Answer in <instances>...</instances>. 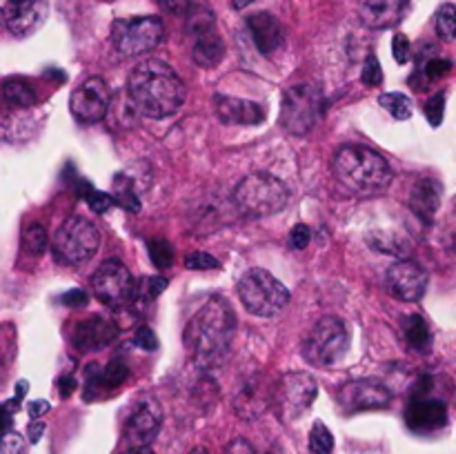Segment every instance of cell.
<instances>
[{"mask_svg": "<svg viewBox=\"0 0 456 454\" xmlns=\"http://www.w3.org/2000/svg\"><path fill=\"white\" fill-rule=\"evenodd\" d=\"M27 432H29V443H38L40 436H43L45 432V423H40L38 418H34V421L29 423V427H27Z\"/></svg>", "mask_w": 456, "mask_h": 454, "instance_id": "c3c4849f", "label": "cell"}, {"mask_svg": "<svg viewBox=\"0 0 456 454\" xmlns=\"http://www.w3.org/2000/svg\"><path fill=\"white\" fill-rule=\"evenodd\" d=\"M236 292H239L245 310L252 312L254 316H263V319L276 316L289 303V289L263 267H252L245 272L239 279Z\"/></svg>", "mask_w": 456, "mask_h": 454, "instance_id": "5b68a950", "label": "cell"}, {"mask_svg": "<svg viewBox=\"0 0 456 454\" xmlns=\"http://www.w3.org/2000/svg\"><path fill=\"white\" fill-rule=\"evenodd\" d=\"M379 102H381L383 109L390 111L392 118H396V120H410V116H412V111H414L412 101H410V98L401 92L383 93V96L379 98Z\"/></svg>", "mask_w": 456, "mask_h": 454, "instance_id": "f1b7e54d", "label": "cell"}, {"mask_svg": "<svg viewBox=\"0 0 456 454\" xmlns=\"http://www.w3.org/2000/svg\"><path fill=\"white\" fill-rule=\"evenodd\" d=\"M190 454H209V452L205 448H194Z\"/></svg>", "mask_w": 456, "mask_h": 454, "instance_id": "db71d44e", "label": "cell"}, {"mask_svg": "<svg viewBox=\"0 0 456 454\" xmlns=\"http://www.w3.org/2000/svg\"><path fill=\"white\" fill-rule=\"evenodd\" d=\"M386 288L403 303L421 301L428 289V272L410 258H401L386 272Z\"/></svg>", "mask_w": 456, "mask_h": 454, "instance_id": "9a60e30c", "label": "cell"}, {"mask_svg": "<svg viewBox=\"0 0 456 454\" xmlns=\"http://www.w3.org/2000/svg\"><path fill=\"white\" fill-rule=\"evenodd\" d=\"M214 109L225 125H258L265 120L267 114L261 102L225 96V93L214 96Z\"/></svg>", "mask_w": 456, "mask_h": 454, "instance_id": "ffe728a7", "label": "cell"}, {"mask_svg": "<svg viewBox=\"0 0 456 454\" xmlns=\"http://www.w3.org/2000/svg\"><path fill=\"white\" fill-rule=\"evenodd\" d=\"M272 405V387L265 385V378L261 374H252V377L243 378L240 387L234 394V414L243 421H256L267 408Z\"/></svg>", "mask_w": 456, "mask_h": 454, "instance_id": "e0dca14e", "label": "cell"}, {"mask_svg": "<svg viewBox=\"0 0 456 454\" xmlns=\"http://www.w3.org/2000/svg\"><path fill=\"white\" fill-rule=\"evenodd\" d=\"M338 405L346 414L370 412V409H383L390 405L392 392L386 383L374 381V378H359L350 381L338 390Z\"/></svg>", "mask_w": 456, "mask_h": 454, "instance_id": "5bb4252c", "label": "cell"}, {"mask_svg": "<svg viewBox=\"0 0 456 454\" xmlns=\"http://www.w3.org/2000/svg\"><path fill=\"white\" fill-rule=\"evenodd\" d=\"M98 247H101V231L83 216L67 218L53 236V254L65 265L87 263L98 252Z\"/></svg>", "mask_w": 456, "mask_h": 454, "instance_id": "9c48e42d", "label": "cell"}, {"mask_svg": "<svg viewBox=\"0 0 456 454\" xmlns=\"http://www.w3.org/2000/svg\"><path fill=\"white\" fill-rule=\"evenodd\" d=\"M361 83L368 85V87H379L383 83V69L381 62L374 53H370L363 62V71H361Z\"/></svg>", "mask_w": 456, "mask_h": 454, "instance_id": "836d02e7", "label": "cell"}, {"mask_svg": "<svg viewBox=\"0 0 456 454\" xmlns=\"http://www.w3.org/2000/svg\"><path fill=\"white\" fill-rule=\"evenodd\" d=\"M403 332H405V341L408 345L412 347L414 352L419 354H428L432 347V332L428 328V323L423 320V316L419 314H410L408 319L403 320Z\"/></svg>", "mask_w": 456, "mask_h": 454, "instance_id": "484cf974", "label": "cell"}, {"mask_svg": "<svg viewBox=\"0 0 456 454\" xmlns=\"http://www.w3.org/2000/svg\"><path fill=\"white\" fill-rule=\"evenodd\" d=\"M332 172L346 190L359 196L381 194L395 176L390 163L363 145L341 147L332 158Z\"/></svg>", "mask_w": 456, "mask_h": 454, "instance_id": "3957f363", "label": "cell"}, {"mask_svg": "<svg viewBox=\"0 0 456 454\" xmlns=\"http://www.w3.org/2000/svg\"><path fill=\"white\" fill-rule=\"evenodd\" d=\"M392 53H395V61L399 62V65H405V62L410 61V56H412V45H410L408 36L396 34L395 38H392Z\"/></svg>", "mask_w": 456, "mask_h": 454, "instance_id": "ab89813d", "label": "cell"}, {"mask_svg": "<svg viewBox=\"0 0 456 454\" xmlns=\"http://www.w3.org/2000/svg\"><path fill=\"white\" fill-rule=\"evenodd\" d=\"M310 450L312 454H332L334 436L323 421H316L310 430Z\"/></svg>", "mask_w": 456, "mask_h": 454, "instance_id": "4dcf8cb0", "label": "cell"}, {"mask_svg": "<svg viewBox=\"0 0 456 454\" xmlns=\"http://www.w3.org/2000/svg\"><path fill=\"white\" fill-rule=\"evenodd\" d=\"M85 200H87L89 207H92L94 212H98V214H105L107 209L114 205V199H111V194H107V191L92 190V187L85 191Z\"/></svg>", "mask_w": 456, "mask_h": 454, "instance_id": "74e56055", "label": "cell"}, {"mask_svg": "<svg viewBox=\"0 0 456 454\" xmlns=\"http://www.w3.org/2000/svg\"><path fill=\"white\" fill-rule=\"evenodd\" d=\"M368 245L374 252L387 254L395 258H408L414 252V243L405 231L399 230H372L368 234Z\"/></svg>", "mask_w": 456, "mask_h": 454, "instance_id": "cb8c5ba5", "label": "cell"}, {"mask_svg": "<svg viewBox=\"0 0 456 454\" xmlns=\"http://www.w3.org/2000/svg\"><path fill=\"white\" fill-rule=\"evenodd\" d=\"M76 390V378L71 374H65V377L58 378V392H61L62 399L71 396V392Z\"/></svg>", "mask_w": 456, "mask_h": 454, "instance_id": "bcb514c9", "label": "cell"}, {"mask_svg": "<svg viewBox=\"0 0 456 454\" xmlns=\"http://www.w3.org/2000/svg\"><path fill=\"white\" fill-rule=\"evenodd\" d=\"M22 249L31 256H40L47 249V231L40 223H31L22 230Z\"/></svg>", "mask_w": 456, "mask_h": 454, "instance_id": "f546056e", "label": "cell"}, {"mask_svg": "<svg viewBox=\"0 0 456 454\" xmlns=\"http://www.w3.org/2000/svg\"><path fill=\"white\" fill-rule=\"evenodd\" d=\"M4 368H7V361H4V352L3 347H0V383H3L4 378Z\"/></svg>", "mask_w": 456, "mask_h": 454, "instance_id": "816d5d0a", "label": "cell"}, {"mask_svg": "<svg viewBox=\"0 0 456 454\" xmlns=\"http://www.w3.org/2000/svg\"><path fill=\"white\" fill-rule=\"evenodd\" d=\"M110 87L101 76H89L78 85L69 96V111L78 123L96 125L101 123L110 109Z\"/></svg>", "mask_w": 456, "mask_h": 454, "instance_id": "7c38bea8", "label": "cell"}, {"mask_svg": "<svg viewBox=\"0 0 456 454\" xmlns=\"http://www.w3.org/2000/svg\"><path fill=\"white\" fill-rule=\"evenodd\" d=\"M325 98L319 85L294 83L283 92L281 101V127L292 136H305L323 116Z\"/></svg>", "mask_w": 456, "mask_h": 454, "instance_id": "8992f818", "label": "cell"}, {"mask_svg": "<svg viewBox=\"0 0 456 454\" xmlns=\"http://www.w3.org/2000/svg\"><path fill=\"white\" fill-rule=\"evenodd\" d=\"M0 27H3V12H0Z\"/></svg>", "mask_w": 456, "mask_h": 454, "instance_id": "11a10c76", "label": "cell"}, {"mask_svg": "<svg viewBox=\"0 0 456 454\" xmlns=\"http://www.w3.org/2000/svg\"><path fill=\"white\" fill-rule=\"evenodd\" d=\"M234 310L225 298L214 296L185 325L183 341L196 368L209 374V369L218 368L225 361L234 341Z\"/></svg>", "mask_w": 456, "mask_h": 454, "instance_id": "6da1fadb", "label": "cell"}, {"mask_svg": "<svg viewBox=\"0 0 456 454\" xmlns=\"http://www.w3.org/2000/svg\"><path fill=\"white\" fill-rule=\"evenodd\" d=\"M160 9L167 13H174V16H185L190 12L191 0H159Z\"/></svg>", "mask_w": 456, "mask_h": 454, "instance_id": "7bdbcfd3", "label": "cell"}, {"mask_svg": "<svg viewBox=\"0 0 456 454\" xmlns=\"http://www.w3.org/2000/svg\"><path fill=\"white\" fill-rule=\"evenodd\" d=\"M118 336V325L105 316H89V319L76 323L71 332V345L78 352H96L110 345Z\"/></svg>", "mask_w": 456, "mask_h": 454, "instance_id": "ac0fdd59", "label": "cell"}, {"mask_svg": "<svg viewBox=\"0 0 456 454\" xmlns=\"http://www.w3.org/2000/svg\"><path fill=\"white\" fill-rule=\"evenodd\" d=\"M3 96L9 105H16V107H29V105H36V101H38V96H36V89L31 87L29 80H25V78L4 80Z\"/></svg>", "mask_w": 456, "mask_h": 454, "instance_id": "4316f807", "label": "cell"}, {"mask_svg": "<svg viewBox=\"0 0 456 454\" xmlns=\"http://www.w3.org/2000/svg\"><path fill=\"white\" fill-rule=\"evenodd\" d=\"M49 408H52V405H49L47 401H31V403H29V417L38 418L40 414L49 412Z\"/></svg>", "mask_w": 456, "mask_h": 454, "instance_id": "681fc988", "label": "cell"}, {"mask_svg": "<svg viewBox=\"0 0 456 454\" xmlns=\"http://www.w3.org/2000/svg\"><path fill=\"white\" fill-rule=\"evenodd\" d=\"M405 0H361V20L372 29L395 27L403 18Z\"/></svg>", "mask_w": 456, "mask_h": 454, "instance_id": "7402d4cb", "label": "cell"}, {"mask_svg": "<svg viewBox=\"0 0 456 454\" xmlns=\"http://www.w3.org/2000/svg\"><path fill=\"white\" fill-rule=\"evenodd\" d=\"M185 267L187 270H218L221 263L205 252H191L185 256Z\"/></svg>", "mask_w": 456, "mask_h": 454, "instance_id": "8d00e7d4", "label": "cell"}, {"mask_svg": "<svg viewBox=\"0 0 456 454\" xmlns=\"http://www.w3.org/2000/svg\"><path fill=\"white\" fill-rule=\"evenodd\" d=\"M134 283L129 270L125 267V263H120L118 258H110V261L102 263L96 272L92 274V289L96 294L98 301L102 305H107L110 310H120L123 305H127L134 296Z\"/></svg>", "mask_w": 456, "mask_h": 454, "instance_id": "8fae6325", "label": "cell"}, {"mask_svg": "<svg viewBox=\"0 0 456 454\" xmlns=\"http://www.w3.org/2000/svg\"><path fill=\"white\" fill-rule=\"evenodd\" d=\"M223 56H225V43L214 27H208V29L196 34L194 49H191V58H194L196 65L212 69L223 61Z\"/></svg>", "mask_w": 456, "mask_h": 454, "instance_id": "d4e9b609", "label": "cell"}, {"mask_svg": "<svg viewBox=\"0 0 456 454\" xmlns=\"http://www.w3.org/2000/svg\"><path fill=\"white\" fill-rule=\"evenodd\" d=\"M248 29L249 36H252L254 45H256L258 52L263 56H272L276 49L283 47V25L279 22V18L272 16L267 12H258L254 16L248 18Z\"/></svg>", "mask_w": 456, "mask_h": 454, "instance_id": "44dd1931", "label": "cell"}, {"mask_svg": "<svg viewBox=\"0 0 456 454\" xmlns=\"http://www.w3.org/2000/svg\"><path fill=\"white\" fill-rule=\"evenodd\" d=\"M163 426V408L154 396H145L134 405L132 414L127 417L123 427V439L127 448H141L151 445V441L159 436Z\"/></svg>", "mask_w": 456, "mask_h": 454, "instance_id": "4fadbf2b", "label": "cell"}, {"mask_svg": "<svg viewBox=\"0 0 456 454\" xmlns=\"http://www.w3.org/2000/svg\"><path fill=\"white\" fill-rule=\"evenodd\" d=\"M134 343H136V347H141V350L145 352H154L156 347H159V338H156L154 329L147 328V325H142V328L136 329V334H134Z\"/></svg>", "mask_w": 456, "mask_h": 454, "instance_id": "b9f144b4", "label": "cell"}, {"mask_svg": "<svg viewBox=\"0 0 456 454\" xmlns=\"http://www.w3.org/2000/svg\"><path fill=\"white\" fill-rule=\"evenodd\" d=\"M150 258L159 270H167L174 261V252H172V245L163 239H156L150 240Z\"/></svg>", "mask_w": 456, "mask_h": 454, "instance_id": "d6a6232c", "label": "cell"}, {"mask_svg": "<svg viewBox=\"0 0 456 454\" xmlns=\"http://www.w3.org/2000/svg\"><path fill=\"white\" fill-rule=\"evenodd\" d=\"M163 36V20L156 16L118 18L111 22V45L125 58H138L154 52Z\"/></svg>", "mask_w": 456, "mask_h": 454, "instance_id": "ba28073f", "label": "cell"}, {"mask_svg": "<svg viewBox=\"0 0 456 454\" xmlns=\"http://www.w3.org/2000/svg\"><path fill=\"white\" fill-rule=\"evenodd\" d=\"M405 423H408L410 430L419 432V434L436 432L441 430V427H445V423H448V408H445L444 401L417 396V399L408 405Z\"/></svg>", "mask_w": 456, "mask_h": 454, "instance_id": "d6986e66", "label": "cell"}, {"mask_svg": "<svg viewBox=\"0 0 456 454\" xmlns=\"http://www.w3.org/2000/svg\"><path fill=\"white\" fill-rule=\"evenodd\" d=\"M436 34L445 40V43H452L456 34V9L454 4L445 3L444 7L436 12Z\"/></svg>", "mask_w": 456, "mask_h": 454, "instance_id": "1f68e13d", "label": "cell"}, {"mask_svg": "<svg viewBox=\"0 0 456 454\" xmlns=\"http://www.w3.org/2000/svg\"><path fill=\"white\" fill-rule=\"evenodd\" d=\"M421 71L430 83H435V80L445 78V76L452 71V62H450L448 58H430V61L423 62Z\"/></svg>", "mask_w": 456, "mask_h": 454, "instance_id": "e575fe53", "label": "cell"}, {"mask_svg": "<svg viewBox=\"0 0 456 454\" xmlns=\"http://www.w3.org/2000/svg\"><path fill=\"white\" fill-rule=\"evenodd\" d=\"M114 191H116V196H111V199H114V203L123 205V207L132 214L141 212V200H138L136 191H134L132 178L125 176V174H118V176L114 178Z\"/></svg>", "mask_w": 456, "mask_h": 454, "instance_id": "83f0119b", "label": "cell"}, {"mask_svg": "<svg viewBox=\"0 0 456 454\" xmlns=\"http://www.w3.org/2000/svg\"><path fill=\"white\" fill-rule=\"evenodd\" d=\"M441 182L435 178H421L417 185L412 187V196H410V207L414 209L419 218L426 223L435 221L436 212L441 207Z\"/></svg>", "mask_w": 456, "mask_h": 454, "instance_id": "603a6c76", "label": "cell"}, {"mask_svg": "<svg viewBox=\"0 0 456 454\" xmlns=\"http://www.w3.org/2000/svg\"><path fill=\"white\" fill-rule=\"evenodd\" d=\"M129 101L134 109L150 118H165L176 114L185 102V83L174 71L172 65L159 58L134 67L127 80Z\"/></svg>", "mask_w": 456, "mask_h": 454, "instance_id": "7a4b0ae2", "label": "cell"}, {"mask_svg": "<svg viewBox=\"0 0 456 454\" xmlns=\"http://www.w3.org/2000/svg\"><path fill=\"white\" fill-rule=\"evenodd\" d=\"M310 240H312V231H310V227L303 225V223L294 225L292 231H289V236H288V245L292 249H305L307 245H310Z\"/></svg>", "mask_w": 456, "mask_h": 454, "instance_id": "60d3db41", "label": "cell"}, {"mask_svg": "<svg viewBox=\"0 0 456 454\" xmlns=\"http://www.w3.org/2000/svg\"><path fill=\"white\" fill-rule=\"evenodd\" d=\"M0 454H25V439L12 430L0 434Z\"/></svg>", "mask_w": 456, "mask_h": 454, "instance_id": "f35d334b", "label": "cell"}, {"mask_svg": "<svg viewBox=\"0 0 456 454\" xmlns=\"http://www.w3.org/2000/svg\"><path fill=\"white\" fill-rule=\"evenodd\" d=\"M289 200V190L281 178L267 172L248 174L232 194V205L240 216L267 218L283 212Z\"/></svg>", "mask_w": 456, "mask_h": 454, "instance_id": "277c9868", "label": "cell"}, {"mask_svg": "<svg viewBox=\"0 0 456 454\" xmlns=\"http://www.w3.org/2000/svg\"><path fill=\"white\" fill-rule=\"evenodd\" d=\"M225 454H256V450L248 439H234L225 448Z\"/></svg>", "mask_w": 456, "mask_h": 454, "instance_id": "f6af8a7d", "label": "cell"}, {"mask_svg": "<svg viewBox=\"0 0 456 454\" xmlns=\"http://www.w3.org/2000/svg\"><path fill=\"white\" fill-rule=\"evenodd\" d=\"M319 394V383L307 372H288L276 381L272 387V405L281 421L289 423L294 418H301L314 403Z\"/></svg>", "mask_w": 456, "mask_h": 454, "instance_id": "30bf717a", "label": "cell"}, {"mask_svg": "<svg viewBox=\"0 0 456 454\" xmlns=\"http://www.w3.org/2000/svg\"><path fill=\"white\" fill-rule=\"evenodd\" d=\"M47 18L45 0H7L3 9V22L13 36L25 38L38 31Z\"/></svg>", "mask_w": 456, "mask_h": 454, "instance_id": "2e32d148", "label": "cell"}, {"mask_svg": "<svg viewBox=\"0 0 456 454\" xmlns=\"http://www.w3.org/2000/svg\"><path fill=\"white\" fill-rule=\"evenodd\" d=\"M347 347H350V332L346 323L337 316H323L303 338L301 354L312 368L325 369L343 361Z\"/></svg>", "mask_w": 456, "mask_h": 454, "instance_id": "52a82bcc", "label": "cell"}, {"mask_svg": "<svg viewBox=\"0 0 456 454\" xmlns=\"http://www.w3.org/2000/svg\"><path fill=\"white\" fill-rule=\"evenodd\" d=\"M118 454H154L151 445H141V448H125Z\"/></svg>", "mask_w": 456, "mask_h": 454, "instance_id": "f907efd6", "label": "cell"}, {"mask_svg": "<svg viewBox=\"0 0 456 454\" xmlns=\"http://www.w3.org/2000/svg\"><path fill=\"white\" fill-rule=\"evenodd\" d=\"M444 114H445V93H435L430 101L426 102V116L430 120L432 127H439L444 123Z\"/></svg>", "mask_w": 456, "mask_h": 454, "instance_id": "d590c367", "label": "cell"}, {"mask_svg": "<svg viewBox=\"0 0 456 454\" xmlns=\"http://www.w3.org/2000/svg\"><path fill=\"white\" fill-rule=\"evenodd\" d=\"M254 0H232V4H234V9H245V7H249V4H252Z\"/></svg>", "mask_w": 456, "mask_h": 454, "instance_id": "f5cc1de1", "label": "cell"}, {"mask_svg": "<svg viewBox=\"0 0 456 454\" xmlns=\"http://www.w3.org/2000/svg\"><path fill=\"white\" fill-rule=\"evenodd\" d=\"M61 303L67 307H83L87 305V294H85V289H69V292L62 294Z\"/></svg>", "mask_w": 456, "mask_h": 454, "instance_id": "ee69618b", "label": "cell"}, {"mask_svg": "<svg viewBox=\"0 0 456 454\" xmlns=\"http://www.w3.org/2000/svg\"><path fill=\"white\" fill-rule=\"evenodd\" d=\"M12 421H13V412L7 408V405H0V434L12 430Z\"/></svg>", "mask_w": 456, "mask_h": 454, "instance_id": "7dc6e473", "label": "cell"}]
</instances>
